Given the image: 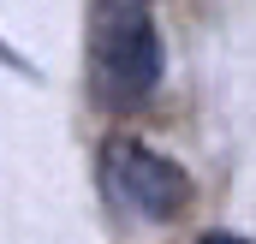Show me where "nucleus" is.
I'll use <instances>...</instances> for the list:
<instances>
[{
	"mask_svg": "<svg viewBox=\"0 0 256 244\" xmlns=\"http://www.w3.org/2000/svg\"><path fill=\"white\" fill-rule=\"evenodd\" d=\"M90 48H96V78L114 102H143L161 84L167 54L143 0H102L90 24Z\"/></svg>",
	"mask_w": 256,
	"mask_h": 244,
	"instance_id": "obj_1",
	"label": "nucleus"
},
{
	"mask_svg": "<svg viewBox=\"0 0 256 244\" xmlns=\"http://www.w3.org/2000/svg\"><path fill=\"white\" fill-rule=\"evenodd\" d=\"M102 184H108V196H114L120 208L143 214V220H173V214L185 208V196H191L185 167H173L167 155H155V149H143V143H108V155H102Z\"/></svg>",
	"mask_w": 256,
	"mask_h": 244,
	"instance_id": "obj_2",
	"label": "nucleus"
},
{
	"mask_svg": "<svg viewBox=\"0 0 256 244\" xmlns=\"http://www.w3.org/2000/svg\"><path fill=\"white\" fill-rule=\"evenodd\" d=\"M196 244H250V238H238V232H202Z\"/></svg>",
	"mask_w": 256,
	"mask_h": 244,
	"instance_id": "obj_3",
	"label": "nucleus"
}]
</instances>
